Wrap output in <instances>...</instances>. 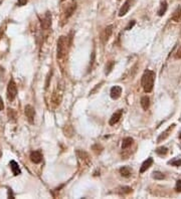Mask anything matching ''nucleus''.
Segmentation results:
<instances>
[{
	"instance_id": "27",
	"label": "nucleus",
	"mask_w": 181,
	"mask_h": 199,
	"mask_svg": "<svg viewBox=\"0 0 181 199\" xmlns=\"http://www.w3.org/2000/svg\"><path fill=\"white\" fill-rule=\"evenodd\" d=\"M17 2H18L19 6H23L27 3V0H17Z\"/></svg>"
},
{
	"instance_id": "15",
	"label": "nucleus",
	"mask_w": 181,
	"mask_h": 199,
	"mask_svg": "<svg viewBox=\"0 0 181 199\" xmlns=\"http://www.w3.org/2000/svg\"><path fill=\"white\" fill-rule=\"evenodd\" d=\"M141 107L143 108L144 111H147L150 107V99L147 96H144V97L141 98Z\"/></svg>"
},
{
	"instance_id": "21",
	"label": "nucleus",
	"mask_w": 181,
	"mask_h": 199,
	"mask_svg": "<svg viewBox=\"0 0 181 199\" xmlns=\"http://www.w3.org/2000/svg\"><path fill=\"white\" fill-rule=\"evenodd\" d=\"M167 152H168V149L166 148V147H159V148L156 149V153L158 154V155L160 156H164L167 154Z\"/></svg>"
},
{
	"instance_id": "10",
	"label": "nucleus",
	"mask_w": 181,
	"mask_h": 199,
	"mask_svg": "<svg viewBox=\"0 0 181 199\" xmlns=\"http://www.w3.org/2000/svg\"><path fill=\"white\" fill-rule=\"evenodd\" d=\"M76 9V0H72L71 3L68 5L67 9H65V17L68 18V17L72 16Z\"/></svg>"
},
{
	"instance_id": "29",
	"label": "nucleus",
	"mask_w": 181,
	"mask_h": 199,
	"mask_svg": "<svg viewBox=\"0 0 181 199\" xmlns=\"http://www.w3.org/2000/svg\"><path fill=\"white\" fill-rule=\"evenodd\" d=\"M134 24H135V21H132V22H130V23H129V25L126 27V29H127V30H129L130 28H132V27L134 26Z\"/></svg>"
},
{
	"instance_id": "1",
	"label": "nucleus",
	"mask_w": 181,
	"mask_h": 199,
	"mask_svg": "<svg viewBox=\"0 0 181 199\" xmlns=\"http://www.w3.org/2000/svg\"><path fill=\"white\" fill-rule=\"evenodd\" d=\"M154 81H155V73L150 70H146L142 75V87L145 92H151L154 88Z\"/></svg>"
},
{
	"instance_id": "9",
	"label": "nucleus",
	"mask_w": 181,
	"mask_h": 199,
	"mask_svg": "<svg viewBox=\"0 0 181 199\" xmlns=\"http://www.w3.org/2000/svg\"><path fill=\"white\" fill-rule=\"evenodd\" d=\"M131 4H132V0H126V1H125L123 6H122V7L120 8V10H119V16L120 17L127 14L129 9L131 8Z\"/></svg>"
},
{
	"instance_id": "12",
	"label": "nucleus",
	"mask_w": 181,
	"mask_h": 199,
	"mask_svg": "<svg viewBox=\"0 0 181 199\" xmlns=\"http://www.w3.org/2000/svg\"><path fill=\"white\" fill-rule=\"evenodd\" d=\"M174 127H175V124H172V125L170 126V127H168V128H167V129L165 130V131L163 132V133L161 134V135H160V136L158 137L157 142H158V143H160V142H162L163 140H165V139L167 138V137L169 136V134L171 133L172 130L174 129Z\"/></svg>"
},
{
	"instance_id": "4",
	"label": "nucleus",
	"mask_w": 181,
	"mask_h": 199,
	"mask_svg": "<svg viewBox=\"0 0 181 199\" xmlns=\"http://www.w3.org/2000/svg\"><path fill=\"white\" fill-rule=\"evenodd\" d=\"M113 33V25H108L107 27L104 28V30L101 33V42H102L103 44L107 43L108 40L110 39L111 35Z\"/></svg>"
},
{
	"instance_id": "8",
	"label": "nucleus",
	"mask_w": 181,
	"mask_h": 199,
	"mask_svg": "<svg viewBox=\"0 0 181 199\" xmlns=\"http://www.w3.org/2000/svg\"><path fill=\"white\" fill-rule=\"evenodd\" d=\"M122 95V88L119 87V85H115L110 91V96L113 100H117L121 97Z\"/></svg>"
},
{
	"instance_id": "2",
	"label": "nucleus",
	"mask_w": 181,
	"mask_h": 199,
	"mask_svg": "<svg viewBox=\"0 0 181 199\" xmlns=\"http://www.w3.org/2000/svg\"><path fill=\"white\" fill-rule=\"evenodd\" d=\"M68 37L65 35H61L57 40V58H62L67 54L68 47L69 46V43L68 42Z\"/></svg>"
},
{
	"instance_id": "16",
	"label": "nucleus",
	"mask_w": 181,
	"mask_h": 199,
	"mask_svg": "<svg viewBox=\"0 0 181 199\" xmlns=\"http://www.w3.org/2000/svg\"><path fill=\"white\" fill-rule=\"evenodd\" d=\"M120 174L125 178H128L131 176L132 174V170L130 169V167L128 166H123L122 168H120Z\"/></svg>"
},
{
	"instance_id": "30",
	"label": "nucleus",
	"mask_w": 181,
	"mask_h": 199,
	"mask_svg": "<svg viewBox=\"0 0 181 199\" xmlns=\"http://www.w3.org/2000/svg\"><path fill=\"white\" fill-rule=\"evenodd\" d=\"M2 156V152H1V150H0V157Z\"/></svg>"
},
{
	"instance_id": "18",
	"label": "nucleus",
	"mask_w": 181,
	"mask_h": 199,
	"mask_svg": "<svg viewBox=\"0 0 181 199\" xmlns=\"http://www.w3.org/2000/svg\"><path fill=\"white\" fill-rule=\"evenodd\" d=\"M172 20L175 22H181V7H178L174 11L172 15Z\"/></svg>"
},
{
	"instance_id": "5",
	"label": "nucleus",
	"mask_w": 181,
	"mask_h": 199,
	"mask_svg": "<svg viewBox=\"0 0 181 199\" xmlns=\"http://www.w3.org/2000/svg\"><path fill=\"white\" fill-rule=\"evenodd\" d=\"M24 113H25V116H26L27 120H28V122L29 123H33L34 116H35V111H34V108L32 107V106H30V105L25 106Z\"/></svg>"
},
{
	"instance_id": "26",
	"label": "nucleus",
	"mask_w": 181,
	"mask_h": 199,
	"mask_svg": "<svg viewBox=\"0 0 181 199\" xmlns=\"http://www.w3.org/2000/svg\"><path fill=\"white\" fill-rule=\"evenodd\" d=\"M175 190H176V192H181V180H178V181L176 182Z\"/></svg>"
},
{
	"instance_id": "31",
	"label": "nucleus",
	"mask_w": 181,
	"mask_h": 199,
	"mask_svg": "<svg viewBox=\"0 0 181 199\" xmlns=\"http://www.w3.org/2000/svg\"><path fill=\"white\" fill-rule=\"evenodd\" d=\"M179 139H181V133L179 134Z\"/></svg>"
},
{
	"instance_id": "7",
	"label": "nucleus",
	"mask_w": 181,
	"mask_h": 199,
	"mask_svg": "<svg viewBox=\"0 0 181 199\" xmlns=\"http://www.w3.org/2000/svg\"><path fill=\"white\" fill-rule=\"evenodd\" d=\"M51 26V14L50 12H46L41 21V27L43 29H48Z\"/></svg>"
},
{
	"instance_id": "22",
	"label": "nucleus",
	"mask_w": 181,
	"mask_h": 199,
	"mask_svg": "<svg viewBox=\"0 0 181 199\" xmlns=\"http://www.w3.org/2000/svg\"><path fill=\"white\" fill-rule=\"evenodd\" d=\"M114 64H115V61H113V60H110L109 63L106 64V74H109L111 71H112Z\"/></svg>"
},
{
	"instance_id": "23",
	"label": "nucleus",
	"mask_w": 181,
	"mask_h": 199,
	"mask_svg": "<svg viewBox=\"0 0 181 199\" xmlns=\"http://www.w3.org/2000/svg\"><path fill=\"white\" fill-rule=\"evenodd\" d=\"M168 164L172 166H175V167H179L181 166V159H173L171 161H169Z\"/></svg>"
},
{
	"instance_id": "24",
	"label": "nucleus",
	"mask_w": 181,
	"mask_h": 199,
	"mask_svg": "<svg viewBox=\"0 0 181 199\" xmlns=\"http://www.w3.org/2000/svg\"><path fill=\"white\" fill-rule=\"evenodd\" d=\"M132 192V188L128 187V186H124L121 188V193L122 194H129Z\"/></svg>"
},
{
	"instance_id": "11",
	"label": "nucleus",
	"mask_w": 181,
	"mask_h": 199,
	"mask_svg": "<svg viewBox=\"0 0 181 199\" xmlns=\"http://www.w3.org/2000/svg\"><path fill=\"white\" fill-rule=\"evenodd\" d=\"M122 114H123V111H122V110H119L118 112L113 114V116L111 117V119L109 121L110 126H114L115 124H117V123L120 121V119L122 118Z\"/></svg>"
},
{
	"instance_id": "19",
	"label": "nucleus",
	"mask_w": 181,
	"mask_h": 199,
	"mask_svg": "<svg viewBox=\"0 0 181 199\" xmlns=\"http://www.w3.org/2000/svg\"><path fill=\"white\" fill-rule=\"evenodd\" d=\"M167 8H168V4H167L166 1H163L161 3V6H160V8L158 10V15L159 16H163L166 13L167 11Z\"/></svg>"
},
{
	"instance_id": "17",
	"label": "nucleus",
	"mask_w": 181,
	"mask_h": 199,
	"mask_svg": "<svg viewBox=\"0 0 181 199\" xmlns=\"http://www.w3.org/2000/svg\"><path fill=\"white\" fill-rule=\"evenodd\" d=\"M133 138L131 137H127V138L123 139V142H122V150H126L127 148H129L132 144H133Z\"/></svg>"
},
{
	"instance_id": "14",
	"label": "nucleus",
	"mask_w": 181,
	"mask_h": 199,
	"mask_svg": "<svg viewBox=\"0 0 181 199\" xmlns=\"http://www.w3.org/2000/svg\"><path fill=\"white\" fill-rule=\"evenodd\" d=\"M9 166H10V168H11L12 173L14 174L15 176H17V175H19V174H21V171H20V168H19V166H18V164H17L14 160L10 161Z\"/></svg>"
},
{
	"instance_id": "25",
	"label": "nucleus",
	"mask_w": 181,
	"mask_h": 199,
	"mask_svg": "<svg viewBox=\"0 0 181 199\" xmlns=\"http://www.w3.org/2000/svg\"><path fill=\"white\" fill-rule=\"evenodd\" d=\"M175 56L176 60H179V58H181V45H179L178 49H177L175 56Z\"/></svg>"
},
{
	"instance_id": "28",
	"label": "nucleus",
	"mask_w": 181,
	"mask_h": 199,
	"mask_svg": "<svg viewBox=\"0 0 181 199\" xmlns=\"http://www.w3.org/2000/svg\"><path fill=\"white\" fill-rule=\"evenodd\" d=\"M3 109H4V104H3V100H2V98L0 97V111H2Z\"/></svg>"
},
{
	"instance_id": "32",
	"label": "nucleus",
	"mask_w": 181,
	"mask_h": 199,
	"mask_svg": "<svg viewBox=\"0 0 181 199\" xmlns=\"http://www.w3.org/2000/svg\"><path fill=\"white\" fill-rule=\"evenodd\" d=\"M61 2H62V1H65V0H61Z\"/></svg>"
},
{
	"instance_id": "3",
	"label": "nucleus",
	"mask_w": 181,
	"mask_h": 199,
	"mask_svg": "<svg viewBox=\"0 0 181 199\" xmlns=\"http://www.w3.org/2000/svg\"><path fill=\"white\" fill-rule=\"evenodd\" d=\"M17 96V87L14 81L11 80L7 85V99L9 101H13Z\"/></svg>"
},
{
	"instance_id": "20",
	"label": "nucleus",
	"mask_w": 181,
	"mask_h": 199,
	"mask_svg": "<svg viewBox=\"0 0 181 199\" xmlns=\"http://www.w3.org/2000/svg\"><path fill=\"white\" fill-rule=\"evenodd\" d=\"M152 177L156 180H162V179H164V178H165V175L163 174L162 172H160V171H155V172H153Z\"/></svg>"
},
{
	"instance_id": "6",
	"label": "nucleus",
	"mask_w": 181,
	"mask_h": 199,
	"mask_svg": "<svg viewBox=\"0 0 181 199\" xmlns=\"http://www.w3.org/2000/svg\"><path fill=\"white\" fill-rule=\"evenodd\" d=\"M30 160L34 164H39L42 161V154L40 151H33L30 153Z\"/></svg>"
},
{
	"instance_id": "13",
	"label": "nucleus",
	"mask_w": 181,
	"mask_h": 199,
	"mask_svg": "<svg viewBox=\"0 0 181 199\" xmlns=\"http://www.w3.org/2000/svg\"><path fill=\"white\" fill-rule=\"evenodd\" d=\"M152 164H153V159L151 157L148 158L147 160H145L143 162V164H142L141 168H140V173H144L145 171H147L149 168L152 166Z\"/></svg>"
}]
</instances>
